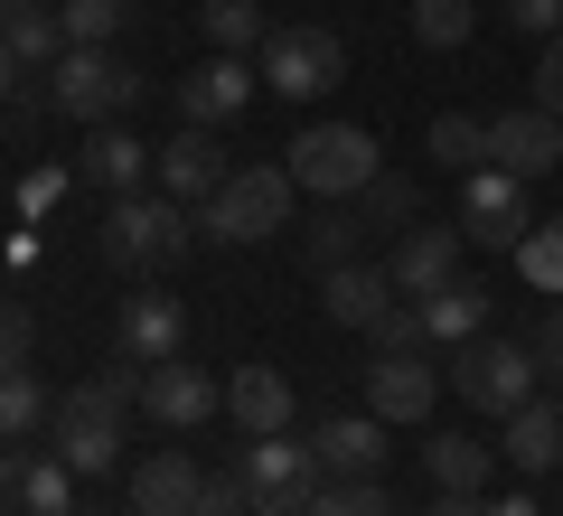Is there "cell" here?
Wrapping results in <instances>:
<instances>
[{"instance_id": "cell-1", "label": "cell", "mask_w": 563, "mask_h": 516, "mask_svg": "<svg viewBox=\"0 0 563 516\" xmlns=\"http://www.w3.org/2000/svg\"><path fill=\"white\" fill-rule=\"evenodd\" d=\"M188 235H198V217H188V207L169 198V188H122V198L103 207V226H95L103 263H122V273L179 263V254H188Z\"/></svg>"}, {"instance_id": "cell-2", "label": "cell", "mask_w": 563, "mask_h": 516, "mask_svg": "<svg viewBox=\"0 0 563 516\" xmlns=\"http://www.w3.org/2000/svg\"><path fill=\"white\" fill-rule=\"evenodd\" d=\"M282 169H291V188H310V198H357L385 160H376V132H366V122H310Z\"/></svg>"}, {"instance_id": "cell-3", "label": "cell", "mask_w": 563, "mask_h": 516, "mask_svg": "<svg viewBox=\"0 0 563 516\" xmlns=\"http://www.w3.org/2000/svg\"><path fill=\"white\" fill-rule=\"evenodd\" d=\"M291 198H301L291 169H235V179L198 207V235H217V244H263V235L291 226Z\"/></svg>"}, {"instance_id": "cell-4", "label": "cell", "mask_w": 563, "mask_h": 516, "mask_svg": "<svg viewBox=\"0 0 563 516\" xmlns=\"http://www.w3.org/2000/svg\"><path fill=\"white\" fill-rule=\"evenodd\" d=\"M132 95H141V76L113 57V47H66V57L47 66V103H57L66 122H85V132H95V122H113Z\"/></svg>"}, {"instance_id": "cell-5", "label": "cell", "mask_w": 563, "mask_h": 516, "mask_svg": "<svg viewBox=\"0 0 563 516\" xmlns=\"http://www.w3.org/2000/svg\"><path fill=\"white\" fill-rule=\"evenodd\" d=\"M451 385H461L470 414H517V404H536V348H517V338H470L461 366H451Z\"/></svg>"}, {"instance_id": "cell-6", "label": "cell", "mask_w": 563, "mask_h": 516, "mask_svg": "<svg viewBox=\"0 0 563 516\" xmlns=\"http://www.w3.org/2000/svg\"><path fill=\"white\" fill-rule=\"evenodd\" d=\"M254 66H263V85H273V95L310 103V95H329V85L347 76V47H339V29H273Z\"/></svg>"}, {"instance_id": "cell-7", "label": "cell", "mask_w": 563, "mask_h": 516, "mask_svg": "<svg viewBox=\"0 0 563 516\" xmlns=\"http://www.w3.org/2000/svg\"><path fill=\"white\" fill-rule=\"evenodd\" d=\"M151 179H161L179 207H207L225 179H235V160H225V141L207 132V122H188V132H169V151L151 160Z\"/></svg>"}, {"instance_id": "cell-8", "label": "cell", "mask_w": 563, "mask_h": 516, "mask_svg": "<svg viewBox=\"0 0 563 516\" xmlns=\"http://www.w3.org/2000/svg\"><path fill=\"white\" fill-rule=\"evenodd\" d=\"M554 160H563V122L544 113V103H526V113H498L488 122V169H507V179H554Z\"/></svg>"}, {"instance_id": "cell-9", "label": "cell", "mask_w": 563, "mask_h": 516, "mask_svg": "<svg viewBox=\"0 0 563 516\" xmlns=\"http://www.w3.org/2000/svg\"><path fill=\"white\" fill-rule=\"evenodd\" d=\"M141 414L161 422V432H198L207 414H225V385L179 366V358H161V366H141Z\"/></svg>"}, {"instance_id": "cell-10", "label": "cell", "mask_w": 563, "mask_h": 516, "mask_svg": "<svg viewBox=\"0 0 563 516\" xmlns=\"http://www.w3.org/2000/svg\"><path fill=\"white\" fill-rule=\"evenodd\" d=\"M461 226H470V244H507L517 254V235H526V179H507V169H461Z\"/></svg>"}, {"instance_id": "cell-11", "label": "cell", "mask_w": 563, "mask_h": 516, "mask_svg": "<svg viewBox=\"0 0 563 516\" xmlns=\"http://www.w3.org/2000/svg\"><path fill=\"white\" fill-rule=\"evenodd\" d=\"M385 282H395V300H432L442 282H461V235H451V226H413V235H395Z\"/></svg>"}, {"instance_id": "cell-12", "label": "cell", "mask_w": 563, "mask_h": 516, "mask_svg": "<svg viewBox=\"0 0 563 516\" xmlns=\"http://www.w3.org/2000/svg\"><path fill=\"white\" fill-rule=\"evenodd\" d=\"M225 414H235V432H291V414H301V395H291V376L282 366H235L225 376Z\"/></svg>"}, {"instance_id": "cell-13", "label": "cell", "mask_w": 563, "mask_h": 516, "mask_svg": "<svg viewBox=\"0 0 563 516\" xmlns=\"http://www.w3.org/2000/svg\"><path fill=\"white\" fill-rule=\"evenodd\" d=\"M432 404H442V376L422 358H376L366 366V414L376 422H422Z\"/></svg>"}, {"instance_id": "cell-14", "label": "cell", "mask_w": 563, "mask_h": 516, "mask_svg": "<svg viewBox=\"0 0 563 516\" xmlns=\"http://www.w3.org/2000/svg\"><path fill=\"white\" fill-rule=\"evenodd\" d=\"M385 441H395V422H376V414H339V422H320V432H310V451H320L329 479H376Z\"/></svg>"}, {"instance_id": "cell-15", "label": "cell", "mask_w": 563, "mask_h": 516, "mask_svg": "<svg viewBox=\"0 0 563 516\" xmlns=\"http://www.w3.org/2000/svg\"><path fill=\"white\" fill-rule=\"evenodd\" d=\"M320 310L347 319V329H376V319L395 310V282H385V263H329V273H320Z\"/></svg>"}, {"instance_id": "cell-16", "label": "cell", "mask_w": 563, "mask_h": 516, "mask_svg": "<svg viewBox=\"0 0 563 516\" xmlns=\"http://www.w3.org/2000/svg\"><path fill=\"white\" fill-rule=\"evenodd\" d=\"M254 76H263V66H244V57H207L198 76H179V113L217 132L225 113H244V95H254Z\"/></svg>"}, {"instance_id": "cell-17", "label": "cell", "mask_w": 563, "mask_h": 516, "mask_svg": "<svg viewBox=\"0 0 563 516\" xmlns=\"http://www.w3.org/2000/svg\"><path fill=\"white\" fill-rule=\"evenodd\" d=\"M244 470V488L254 497H282V488H320V451H310V441H291V432H263L254 451L235 460Z\"/></svg>"}, {"instance_id": "cell-18", "label": "cell", "mask_w": 563, "mask_h": 516, "mask_svg": "<svg viewBox=\"0 0 563 516\" xmlns=\"http://www.w3.org/2000/svg\"><path fill=\"white\" fill-rule=\"evenodd\" d=\"M132 516H198V460L188 451H151L132 470Z\"/></svg>"}, {"instance_id": "cell-19", "label": "cell", "mask_w": 563, "mask_h": 516, "mask_svg": "<svg viewBox=\"0 0 563 516\" xmlns=\"http://www.w3.org/2000/svg\"><path fill=\"white\" fill-rule=\"evenodd\" d=\"M179 300H161V292H132L122 300V358L132 366H161V358H179Z\"/></svg>"}, {"instance_id": "cell-20", "label": "cell", "mask_w": 563, "mask_h": 516, "mask_svg": "<svg viewBox=\"0 0 563 516\" xmlns=\"http://www.w3.org/2000/svg\"><path fill=\"white\" fill-rule=\"evenodd\" d=\"M151 160H161L151 141H132L122 122H95V141H85V160H76V169H85L95 188H113V198H122V188H141V179H151Z\"/></svg>"}, {"instance_id": "cell-21", "label": "cell", "mask_w": 563, "mask_h": 516, "mask_svg": "<svg viewBox=\"0 0 563 516\" xmlns=\"http://www.w3.org/2000/svg\"><path fill=\"white\" fill-rule=\"evenodd\" d=\"M498 451L517 460L526 479L554 470V460H563V414H554V404H517V414H507V441H498Z\"/></svg>"}, {"instance_id": "cell-22", "label": "cell", "mask_w": 563, "mask_h": 516, "mask_svg": "<svg viewBox=\"0 0 563 516\" xmlns=\"http://www.w3.org/2000/svg\"><path fill=\"white\" fill-rule=\"evenodd\" d=\"M0 39H10V57H20V66H57L66 57L57 10H38V0H0Z\"/></svg>"}, {"instance_id": "cell-23", "label": "cell", "mask_w": 563, "mask_h": 516, "mask_svg": "<svg viewBox=\"0 0 563 516\" xmlns=\"http://www.w3.org/2000/svg\"><path fill=\"white\" fill-rule=\"evenodd\" d=\"M413 310H422V329H432V338L470 348V338H479V319H488V292H479V282H442V292L413 300Z\"/></svg>"}, {"instance_id": "cell-24", "label": "cell", "mask_w": 563, "mask_h": 516, "mask_svg": "<svg viewBox=\"0 0 563 516\" xmlns=\"http://www.w3.org/2000/svg\"><path fill=\"white\" fill-rule=\"evenodd\" d=\"M198 20H207V39H217V57H263V39H273L254 0H207Z\"/></svg>"}, {"instance_id": "cell-25", "label": "cell", "mask_w": 563, "mask_h": 516, "mask_svg": "<svg viewBox=\"0 0 563 516\" xmlns=\"http://www.w3.org/2000/svg\"><path fill=\"white\" fill-rule=\"evenodd\" d=\"M422 470H432V488H488V451L470 432H442L422 451Z\"/></svg>"}, {"instance_id": "cell-26", "label": "cell", "mask_w": 563, "mask_h": 516, "mask_svg": "<svg viewBox=\"0 0 563 516\" xmlns=\"http://www.w3.org/2000/svg\"><path fill=\"white\" fill-rule=\"evenodd\" d=\"M422 141H432L442 169H479V160H488V122L479 113H432V132H422Z\"/></svg>"}, {"instance_id": "cell-27", "label": "cell", "mask_w": 563, "mask_h": 516, "mask_svg": "<svg viewBox=\"0 0 563 516\" xmlns=\"http://www.w3.org/2000/svg\"><path fill=\"white\" fill-rule=\"evenodd\" d=\"M470 29H479V0H413V39L422 47H470Z\"/></svg>"}, {"instance_id": "cell-28", "label": "cell", "mask_w": 563, "mask_h": 516, "mask_svg": "<svg viewBox=\"0 0 563 516\" xmlns=\"http://www.w3.org/2000/svg\"><path fill=\"white\" fill-rule=\"evenodd\" d=\"M122 20H132V0H66V10H57L66 47H113Z\"/></svg>"}, {"instance_id": "cell-29", "label": "cell", "mask_w": 563, "mask_h": 516, "mask_svg": "<svg viewBox=\"0 0 563 516\" xmlns=\"http://www.w3.org/2000/svg\"><path fill=\"white\" fill-rule=\"evenodd\" d=\"M47 414H57V404L38 395V376H29V366H20V376H0V441H29Z\"/></svg>"}, {"instance_id": "cell-30", "label": "cell", "mask_w": 563, "mask_h": 516, "mask_svg": "<svg viewBox=\"0 0 563 516\" xmlns=\"http://www.w3.org/2000/svg\"><path fill=\"white\" fill-rule=\"evenodd\" d=\"M357 235H366V217L329 198V217L310 226V273H329V263H357Z\"/></svg>"}, {"instance_id": "cell-31", "label": "cell", "mask_w": 563, "mask_h": 516, "mask_svg": "<svg viewBox=\"0 0 563 516\" xmlns=\"http://www.w3.org/2000/svg\"><path fill=\"white\" fill-rule=\"evenodd\" d=\"M413 207H422V188L395 179V169H376V179L357 188V217H366V226H413Z\"/></svg>"}, {"instance_id": "cell-32", "label": "cell", "mask_w": 563, "mask_h": 516, "mask_svg": "<svg viewBox=\"0 0 563 516\" xmlns=\"http://www.w3.org/2000/svg\"><path fill=\"white\" fill-rule=\"evenodd\" d=\"M517 273L536 282L544 300H563V235H554V226H526V235H517Z\"/></svg>"}, {"instance_id": "cell-33", "label": "cell", "mask_w": 563, "mask_h": 516, "mask_svg": "<svg viewBox=\"0 0 563 516\" xmlns=\"http://www.w3.org/2000/svg\"><path fill=\"white\" fill-rule=\"evenodd\" d=\"M310 516H395V497H385L376 479H339V488L320 479V507H310Z\"/></svg>"}, {"instance_id": "cell-34", "label": "cell", "mask_w": 563, "mask_h": 516, "mask_svg": "<svg viewBox=\"0 0 563 516\" xmlns=\"http://www.w3.org/2000/svg\"><path fill=\"white\" fill-rule=\"evenodd\" d=\"M366 338H376V358H413V348H422L432 329H422V310H413V300H395V310H385Z\"/></svg>"}, {"instance_id": "cell-35", "label": "cell", "mask_w": 563, "mask_h": 516, "mask_svg": "<svg viewBox=\"0 0 563 516\" xmlns=\"http://www.w3.org/2000/svg\"><path fill=\"white\" fill-rule=\"evenodd\" d=\"M198 516H254V488H244V470L198 479Z\"/></svg>"}, {"instance_id": "cell-36", "label": "cell", "mask_w": 563, "mask_h": 516, "mask_svg": "<svg viewBox=\"0 0 563 516\" xmlns=\"http://www.w3.org/2000/svg\"><path fill=\"white\" fill-rule=\"evenodd\" d=\"M20 366H29V310L0 300V376H20Z\"/></svg>"}, {"instance_id": "cell-37", "label": "cell", "mask_w": 563, "mask_h": 516, "mask_svg": "<svg viewBox=\"0 0 563 516\" xmlns=\"http://www.w3.org/2000/svg\"><path fill=\"white\" fill-rule=\"evenodd\" d=\"M507 20H517L526 39H563V0H507Z\"/></svg>"}, {"instance_id": "cell-38", "label": "cell", "mask_w": 563, "mask_h": 516, "mask_svg": "<svg viewBox=\"0 0 563 516\" xmlns=\"http://www.w3.org/2000/svg\"><path fill=\"white\" fill-rule=\"evenodd\" d=\"M536 103L563 122V39H544V66H536Z\"/></svg>"}, {"instance_id": "cell-39", "label": "cell", "mask_w": 563, "mask_h": 516, "mask_svg": "<svg viewBox=\"0 0 563 516\" xmlns=\"http://www.w3.org/2000/svg\"><path fill=\"white\" fill-rule=\"evenodd\" d=\"M0 516H29V460L20 451L0 460Z\"/></svg>"}, {"instance_id": "cell-40", "label": "cell", "mask_w": 563, "mask_h": 516, "mask_svg": "<svg viewBox=\"0 0 563 516\" xmlns=\"http://www.w3.org/2000/svg\"><path fill=\"white\" fill-rule=\"evenodd\" d=\"M432 516H488V497L479 488H442V497H432Z\"/></svg>"}, {"instance_id": "cell-41", "label": "cell", "mask_w": 563, "mask_h": 516, "mask_svg": "<svg viewBox=\"0 0 563 516\" xmlns=\"http://www.w3.org/2000/svg\"><path fill=\"white\" fill-rule=\"evenodd\" d=\"M544 366H563V300L544 310Z\"/></svg>"}, {"instance_id": "cell-42", "label": "cell", "mask_w": 563, "mask_h": 516, "mask_svg": "<svg viewBox=\"0 0 563 516\" xmlns=\"http://www.w3.org/2000/svg\"><path fill=\"white\" fill-rule=\"evenodd\" d=\"M488 516H544L536 497H488Z\"/></svg>"}, {"instance_id": "cell-43", "label": "cell", "mask_w": 563, "mask_h": 516, "mask_svg": "<svg viewBox=\"0 0 563 516\" xmlns=\"http://www.w3.org/2000/svg\"><path fill=\"white\" fill-rule=\"evenodd\" d=\"M20 76H29V66L10 57V39H0V95H10V85H20Z\"/></svg>"}]
</instances>
